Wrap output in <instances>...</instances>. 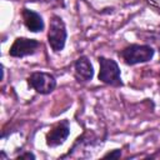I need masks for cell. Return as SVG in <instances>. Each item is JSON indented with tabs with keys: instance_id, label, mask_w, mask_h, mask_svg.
I'll use <instances>...</instances> for the list:
<instances>
[{
	"instance_id": "9c48e42d",
	"label": "cell",
	"mask_w": 160,
	"mask_h": 160,
	"mask_svg": "<svg viewBox=\"0 0 160 160\" xmlns=\"http://www.w3.org/2000/svg\"><path fill=\"white\" fill-rule=\"evenodd\" d=\"M120 156H121V150L120 149H115V150H112V151H110V152L104 155V158H110V159H118Z\"/></svg>"
},
{
	"instance_id": "52a82bcc",
	"label": "cell",
	"mask_w": 160,
	"mask_h": 160,
	"mask_svg": "<svg viewBox=\"0 0 160 160\" xmlns=\"http://www.w3.org/2000/svg\"><path fill=\"white\" fill-rule=\"evenodd\" d=\"M75 79L79 82H88L94 78V69L86 56H80L74 64Z\"/></svg>"
},
{
	"instance_id": "6da1fadb",
	"label": "cell",
	"mask_w": 160,
	"mask_h": 160,
	"mask_svg": "<svg viewBox=\"0 0 160 160\" xmlns=\"http://www.w3.org/2000/svg\"><path fill=\"white\" fill-rule=\"evenodd\" d=\"M155 50L150 45H140V44H131L124 48L119 55L122 58L126 65H136L148 62L154 58Z\"/></svg>"
},
{
	"instance_id": "277c9868",
	"label": "cell",
	"mask_w": 160,
	"mask_h": 160,
	"mask_svg": "<svg viewBox=\"0 0 160 160\" xmlns=\"http://www.w3.org/2000/svg\"><path fill=\"white\" fill-rule=\"evenodd\" d=\"M29 85L39 94L41 95H48L54 91L56 88V80L54 75L44 71H35L32 72L29 79H28Z\"/></svg>"
},
{
	"instance_id": "ba28073f",
	"label": "cell",
	"mask_w": 160,
	"mask_h": 160,
	"mask_svg": "<svg viewBox=\"0 0 160 160\" xmlns=\"http://www.w3.org/2000/svg\"><path fill=\"white\" fill-rule=\"evenodd\" d=\"M21 15H22V20H24L25 26L31 32H39V31L44 30L45 25H44V20H42L40 14H38L34 10L24 8L22 11H21Z\"/></svg>"
},
{
	"instance_id": "30bf717a",
	"label": "cell",
	"mask_w": 160,
	"mask_h": 160,
	"mask_svg": "<svg viewBox=\"0 0 160 160\" xmlns=\"http://www.w3.org/2000/svg\"><path fill=\"white\" fill-rule=\"evenodd\" d=\"M18 158L19 159H35V155L32 152H24V154H20Z\"/></svg>"
},
{
	"instance_id": "8992f818",
	"label": "cell",
	"mask_w": 160,
	"mask_h": 160,
	"mask_svg": "<svg viewBox=\"0 0 160 160\" xmlns=\"http://www.w3.org/2000/svg\"><path fill=\"white\" fill-rule=\"evenodd\" d=\"M70 134V124L69 120H61L60 122H58L56 125H54L50 131H48L46 134V145L50 148H55L59 146L61 144L65 142V140L68 139Z\"/></svg>"
},
{
	"instance_id": "5b68a950",
	"label": "cell",
	"mask_w": 160,
	"mask_h": 160,
	"mask_svg": "<svg viewBox=\"0 0 160 160\" xmlns=\"http://www.w3.org/2000/svg\"><path fill=\"white\" fill-rule=\"evenodd\" d=\"M40 42L35 39H29V38H16L10 46L9 55L12 58H24L29 56L36 52L39 49Z\"/></svg>"
},
{
	"instance_id": "3957f363",
	"label": "cell",
	"mask_w": 160,
	"mask_h": 160,
	"mask_svg": "<svg viewBox=\"0 0 160 160\" xmlns=\"http://www.w3.org/2000/svg\"><path fill=\"white\" fill-rule=\"evenodd\" d=\"M99 80L106 85L111 86H122L121 75H120V68L118 62L112 59H108L105 56H99Z\"/></svg>"
},
{
	"instance_id": "7a4b0ae2",
	"label": "cell",
	"mask_w": 160,
	"mask_h": 160,
	"mask_svg": "<svg viewBox=\"0 0 160 160\" xmlns=\"http://www.w3.org/2000/svg\"><path fill=\"white\" fill-rule=\"evenodd\" d=\"M68 32H66V26L62 19L58 15H52L50 19V26L48 31V42L50 48L55 51L59 52L65 48Z\"/></svg>"
}]
</instances>
